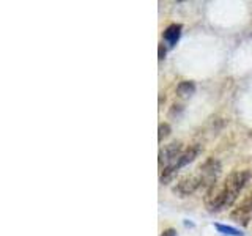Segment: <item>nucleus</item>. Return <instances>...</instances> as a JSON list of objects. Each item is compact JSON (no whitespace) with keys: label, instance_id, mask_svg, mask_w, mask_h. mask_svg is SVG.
Returning a JSON list of instances; mask_svg holds the SVG:
<instances>
[{"label":"nucleus","instance_id":"obj_1","mask_svg":"<svg viewBox=\"0 0 252 236\" xmlns=\"http://www.w3.org/2000/svg\"><path fill=\"white\" fill-rule=\"evenodd\" d=\"M251 178V173L248 170L232 172L222 183V209L230 208L238 199L240 192Z\"/></svg>","mask_w":252,"mask_h":236},{"label":"nucleus","instance_id":"obj_2","mask_svg":"<svg viewBox=\"0 0 252 236\" xmlns=\"http://www.w3.org/2000/svg\"><path fill=\"white\" fill-rule=\"evenodd\" d=\"M200 151V147L199 145H191L189 148H186L183 153H181L175 161H173L170 165H167V167L161 169V183L162 184H167L169 181L175 177V173L181 169L185 167V165H188L189 162H192L197 154H199Z\"/></svg>","mask_w":252,"mask_h":236},{"label":"nucleus","instance_id":"obj_3","mask_svg":"<svg viewBox=\"0 0 252 236\" xmlns=\"http://www.w3.org/2000/svg\"><path fill=\"white\" fill-rule=\"evenodd\" d=\"M220 173V164L219 161H216L215 157H211V159H207L205 161L199 170H197V178H199V183H200V189H205V191H208V189L218 183V177Z\"/></svg>","mask_w":252,"mask_h":236},{"label":"nucleus","instance_id":"obj_4","mask_svg":"<svg viewBox=\"0 0 252 236\" xmlns=\"http://www.w3.org/2000/svg\"><path fill=\"white\" fill-rule=\"evenodd\" d=\"M183 151L185 149L181 147L180 142H172V144L165 145L164 149L159 151V167H162V169L167 167V165H170Z\"/></svg>","mask_w":252,"mask_h":236},{"label":"nucleus","instance_id":"obj_5","mask_svg":"<svg viewBox=\"0 0 252 236\" xmlns=\"http://www.w3.org/2000/svg\"><path fill=\"white\" fill-rule=\"evenodd\" d=\"M197 189H200V183H199V178H197V175L194 173V175H186L181 178L173 191L180 197H186V195L194 194Z\"/></svg>","mask_w":252,"mask_h":236},{"label":"nucleus","instance_id":"obj_6","mask_svg":"<svg viewBox=\"0 0 252 236\" xmlns=\"http://www.w3.org/2000/svg\"><path fill=\"white\" fill-rule=\"evenodd\" d=\"M251 212H252V191L244 197V199L241 200V203L235 208V211L232 212V217L238 220V222L240 220L246 222V219L249 217Z\"/></svg>","mask_w":252,"mask_h":236},{"label":"nucleus","instance_id":"obj_7","mask_svg":"<svg viewBox=\"0 0 252 236\" xmlns=\"http://www.w3.org/2000/svg\"><path fill=\"white\" fill-rule=\"evenodd\" d=\"M180 36H181V26L180 24H172V26H169L162 33L164 41L169 46H175L178 43Z\"/></svg>","mask_w":252,"mask_h":236},{"label":"nucleus","instance_id":"obj_8","mask_svg":"<svg viewBox=\"0 0 252 236\" xmlns=\"http://www.w3.org/2000/svg\"><path fill=\"white\" fill-rule=\"evenodd\" d=\"M194 91H195V85L191 81H183V82H180L178 87H177V93H178V96H181V98L192 96Z\"/></svg>","mask_w":252,"mask_h":236},{"label":"nucleus","instance_id":"obj_9","mask_svg":"<svg viewBox=\"0 0 252 236\" xmlns=\"http://www.w3.org/2000/svg\"><path fill=\"white\" fill-rule=\"evenodd\" d=\"M216 230L222 235H227V236H244L243 232H240L238 228L235 227H230V225H222V224H216Z\"/></svg>","mask_w":252,"mask_h":236},{"label":"nucleus","instance_id":"obj_10","mask_svg":"<svg viewBox=\"0 0 252 236\" xmlns=\"http://www.w3.org/2000/svg\"><path fill=\"white\" fill-rule=\"evenodd\" d=\"M170 134V126L167 123H164V124H159V134H158V140L162 142L164 137H167Z\"/></svg>","mask_w":252,"mask_h":236},{"label":"nucleus","instance_id":"obj_11","mask_svg":"<svg viewBox=\"0 0 252 236\" xmlns=\"http://www.w3.org/2000/svg\"><path fill=\"white\" fill-rule=\"evenodd\" d=\"M161 236H177V232L173 230V228H167V230H164Z\"/></svg>","mask_w":252,"mask_h":236},{"label":"nucleus","instance_id":"obj_12","mask_svg":"<svg viewBox=\"0 0 252 236\" xmlns=\"http://www.w3.org/2000/svg\"><path fill=\"white\" fill-rule=\"evenodd\" d=\"M158 54H159V60H162L165 57V49H164L162 44H159V52H158Z\"/></svg>","mask_w":252,"mask_h":236}]
</instances>
